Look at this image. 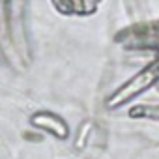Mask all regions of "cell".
<instances>
[{"label": "cell", "instance_id": "6da1fadb", "mask_svg": "<svg viewBox=\"0 0 159 159\" xmlns=\"http://www.w3.org/2000/svg\"><path fill=\"white\" fill-rule=\"evenodd\" d=\"M157 79H159V62H157V64H152L150 67H146L144 71H140L135 79H131L127 84H124V86L107 101V105H109V107H118V105L125 103L127 99H131V98H135L137 94H140V92H144L146 88H150V86L157 81Z\"/></svg>", "mask_w": 159, "mask_h": 159}, {"label": "cell", "instance_id": "7a4b0ae2", "mask_svg": "<svg viewBox=\"0 0 159 159\" xmlns=\"http://www.w3.org/2000/svg\"><path fill=\"white\" fill-rule=\"evenodd\" d=\"M34 124L39 125V127H43V129H47V131H54V135L60 137V139H64L67 135V125L58 116H52V114L43 112V114L34 116Z\"/></svg>", "mask_w": 159, "mask_h": 159}]
</instances>
